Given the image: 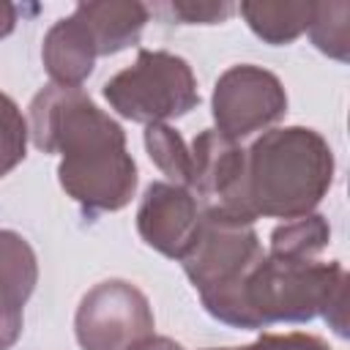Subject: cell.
<instances>
[{
    "instance_id": "cell-14",
    "label": "cell",
    "mask_w": 350,
    "mask_h": 350,
    "mask_svg": "<svg viewBox=\"0 0 350 350\" xmlns=\"http://www.w3.org/2000/svg\"><path fill=\"white\" fill-rule=\"evenodd\" d=\"M331 227L320 213H306L298 219H287L271 232V257L282 260H314L328 246Z\"/></svg>"
},
{
    "instance_id": "cell-12",
    "label": "cell",
    "mask_w": 350,
    "mask_h": 350,
    "mask_svg": "<svg viewBox=\"0 0 350 350\" xmlns=\"http://www.w3.org/2000/svg\"><path fill=\"white\" fill-rule=\"evenodd\" d=\"M74 11L90 30L98 55H115V52L137 44L139 33L148 22V8L134 0L79 3Z\"/></svg>"
},
{
    "instance_id": "cell-3",
    "label": "cell",
    "mask_w": 350,
    "mask_h": 350,
    "mask_svg": "<svg viewBox=\"0 0 350 350\" xmlns=\"http://www.w3.org/2000/svg\"><path fill=\"white\" fill-rule=\"evenodd\" d=\"M249 328L306 323L323 314L339 336L347 334V271L342 262L282 260L265 254L243 284Z\"/></svg>"
},
{
    "instance_id": "cell-8",
    "label": "cell",
    "mask_w": 350,
    "mask_h": 350,
    "mask_svg": "<svg viewBox=\"0 0 350 350\" xmlns=\"http://www.w3.org/2000/svg\"><path fill=\"white\" fill-rule=\"evenodd\" d=\"M287 112V93L276 74L260 66H232L213 88L216 131L238 142L254 131L268 129Z\"/></svg>"
},
{
    "instance_id": "cell-13",
    "label": "cell",
    "mask_w": 350,
    "mask_h": 350,
    "mask_svg": "<svg viewBox=\"0 0 350 350\" xmlns=\"http://www.w3.org/2000/svg\"><path fill=\"white\" fill-rule=\"evenodd\" d=\"M241 14L246 19V25L268 44H290L295 41L312 22L314 14V3H268V0H257V3H241Z\"/></svg>"
},
{
    "instance_id": "cell-2",
    "label": "cell",
    "mask_w": 350,
    "mask_h": 350,
    "mask_svg": "<svg viewBox=\"0 0 350 350\" xmlns=\"http://www.w3.org/2000/svg\"><path fill=\"white\" fill-rule=\"evenodd\" d=\"M246 178L254 216L298 219L331 189L334 153L314 129H271L246 150Z\"/></svg>"
},
{
    "instance_id": "cell-22",
    "label": "cell",
    "mask_w": 350,
    "mask_h": 350,
    "mask_svg": "<svg viewBox=\"0 0 350 350\" xmlns=\"http://www.w3.org/2000/svg\"><path fill=\"white\" fill-rule=\"evenodd\" d=\"M208 350H243V347H208Z\"/></svg>"
},
{
    "instance_id": "cell-9",
    "label": "cell",
    "mask_w": 350,
    "mask_h": 350,
    "mask_svg": "<svg viewBox=\"0 0 350 350\" xmlns=\"http://www.w3.org/2000/svg\"><path fill=\"white\" fill-rule=\"evenodd\" d=\"M202 221V208L186 186L150 183L137 211V230L148 246L164 257L180 260Z\"/></svg>"
},
{
    "instance_id": "cell-1",
    "label": "cell",
    "mask_w": 350,
    "mask_h": 350,
    "mask_svg": "<svg viewBox=\"0 0 350 350\" xmlns=\"http://www.w3.org/2000/svg\"><path fill=\"white\" fill-rule=\"evenodd\" d=\"M27 134L44 153H60V186L85 211H120L137 189V164L123 129L82 88L46 85L27 112Z\"/></svg>"
},
{
    "instance_id": "cell-11",
    "label": "cell",
    "mask_w": 350,
    "mask_h": 350,
    "mask_svg": "<svg viewBox=\"0 0 350 350\" xmlns=\"http://www.w3.org/2000/svg\"><path fill=\"white\" fill-rule=\"evenodd\" d=\"M41 57H44L46 74L52 77V85L79 88L88 79L98 52H96L90 30L85 27V22L79 19L77 11L49 27V33L44 38Z\"/></svg>"
},
{
    "instance_id": "cell-16",
    "label": "cell",
    "mask_w": 350,
    "mask_h": 350,
    "mask_svg": "<svg viewBox=\"0 0 350 350\" xmlns=\"http://www.w3.org/2000/svg\"><path fill=\"white\" fill-rule=\"evenodd\" d=\"M309 36L314 46L336 60H347L350 52V3H314L309 22Z\"/></svg>"
},
{
    "instance_id": "cell-5",
    "label": "cell",
    "mask_w": 350,
    "mask_h": 350,
    "mask_svg": "<svg viewBox=\"0 0 350 350\" xmlns=\"http://www.w3.org/2000/svg\"><path fill=\"white\" fill-rule=\"evenodd\" d=\"M109 107L137 123H164L200 104L191 66L170 52L139 49L137 63L118 71L104 85Z\"/></svg>"
},
{
    "instance_id": "cell-15",
    "label": "cell",
    "mask_w": 350,
    "mask_h": 350,
    "mask_svg": "<svg viewBox=\"0 0 350 350\" xmlns=\"http://www.w3.org/2000/svg\"><path fill=\"white\" fill-rule=\"evenodd\" d=\"M145 148L150 161L175 183L191 186V150L186 148L183 137L167 123H150L145 129Z\"/></svg>"
},
{
    "instance_id": "cell-4",
    "label": "cell",
    "mask_w": 350,
    "mask_h": 350,
    "mask_svg": "<svg viewBox=\"0 0 350 350\" xmlns=\"http://www.w3.org/2000/svg\"><path fill=\"white\" fill-rule=\"evenodd\" d=\"M265 257L252 224L202 213L200 230L180 257L186 276L202 298V306L232 328H249L243 312V284L252 268Z\"/></svg>"
},
{
    "instance_id": "cell-10",
    "label": "cell",
    "mask_w": 350,
    "mask_h": 350,
    "mask_svg": "<svg viewBox=\"0 0 350 350\" xmlns=\"http://www.w3.org/2000/svg\"><path fill=\"white\" fill-rule=\"evenodd\" d=\"M38 282L33 246L14 230H0V350L16 345L25 320V304Z\"/></svg>"
},
{
    "instance_id": "cell-18",
    "label": "cell",
    "mask_w": 350,
    "mask_h": 350,
    "mask_svg": "<svg viewBox=\"0 0 350 350\" xmlns=\"http://www.w3.org/2000/svg\"><path fill=\"white\" fill-rule=\"evenodd\" d=\"M243 350H331V347L314 334L290 331V334H262L257 342L246 345Z\"/></svg>"
},
{
    "instance_id": "cell-7",
    "label": "cell",
    "mask_w": 350,
    "mask_h": 350,
    "mask_svg": "<svg viewBox=\"0 0 350 350\" xmlns=\"http://www.w3.org/2000/svg\"><path fill=\"white\" fill-rule=\"evenodd\" d=\"M74 331L82 350H129L153 334V312L131 282L107 279L79 301Z\"/></svg>"
},
{
    "instance_id": "cell-20",
    "label": "cell",
    "mask_w": 350,
    "mask_h": 350,
    "mask_svg": "<svg viewBox=\"0 0 350 350\" xmlns=\"http://www.w3.org/2000/svg\"><path fill=\"white\" fill-rule=\"evenodd\" d=\"M129 350H183L178 342H172L170 336H145V339H139L137 345H131Z\"/></svg>"
},
{
    "instance_id": "cell-21",
    "label": "cell",
    "mask_w": 350,
    "mask_h": 350,
    "mask_svg": "<svg viewBox=\"0 0 350 350\" xmlns=\"http://www.w3.org/2000/svg\"><path fill=\"white\" fill-rule=\"evenodd\" d=\"M16 25V8L11 3H0V38L8 36Z\"/></svg>"
},
{
    "instance_id": "cell-17",
    "label": "cell",
    "mask_w": 350,
    "mask_h": 350,
    "mask_svg": "<svg viewBox=\"0 0 350 350\" xmlns=\"http://www.w3.org/2000/svg\"><path fill=\"white\" fill-rule=\"evenodd\" d=\"M27 137V120L22 118L19 107L0 90V178L25 159Z\"/></svg>"
},
{
    "instance_id": "cell-19",
    "label": "cell",
    "mask_w": 350,
    "mask_h": 350,
    "mask_svg": "<svg viewBox=\"0 0 350 350\" xmlns=\"http://www.w3.org/2000/svg\"><path fill=\"white\" fill-rule=\"evenodd\" d=\"M170 11L180 16L183 22H200V25H213L219 19H227L232 14L230 3H172Z\"/></svg>"
},
{
    "instance_id": "cell-6",
    "label": "cell",
    "mask_w": 350,
    "mask_h": 350,
    "mask_svg": "<svg viewBox=\"0 0 350 350\" xmlns=\"http://www.w3.org/2000/svg\"><path fill=\"white\" fill-rule=\"evenodd\" d=\"M191 186L202 213L254 224L246 178V150L216 129H205L191 142Z\"/></svg>"
}]
</instances>
